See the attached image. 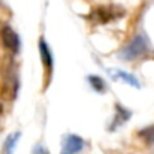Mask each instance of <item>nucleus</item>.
Returning a JSON list of instances; mask_svg holds the SVG:
<instances>
[{
  "label": "nucleus",
  "instance_id": "obj_1",
  "mask_svg": "<svg viewBox=\"0 0 154 154\" xmlns=\"http://www.w3.org/2000/svg\"><path fill=\"white\" fill-rule=\"evenodd\" d=\"M148 51V41L144 35H136L127 45H124L120 52L118 57L124 61H132L136 60L138 57H142L145 52Z\"/></svg>",
  "mask_w": 154,
  "mask_h": 154
},
{
  "label": "nucleus",
  "instance_id": "obj_2",
  "mask_svg": "<svg viewBox=\"0 0 154 154\" xmlns=\"http://www.w3.org/2000/svg\"><path fill=\"white\" fill-rule=\"evenodd\" d=\"M124 15V9L120 6H97L88 15V20L96 24H106L111 21H117Z\"/></svg>",
  "mask_w": 154,
  "mask_h": 154
},
{
  "label": "nucleus",
  "instance_id": "obj_3",
  "mask_svg": "<svg viewBox=\"0 0 154 154\" xmlns=\"http://www.w3.org/2000/svg\"><path fill=\"white\" fill-rule=\"evenodd\" d=\"M2 94L6 99H15L18 88H20V79H18V73L15 69H12L11 66H8L6 72L3 73V79H2Z\"/></svg>",
  "mask_w": 154,
  "mask_h": 154
},
{
  "label": "nucleus",
  "instance_id": "obj_4",
  "mask_svg": "<svg viewBox=\"0 0 154 154\" xmlns=\"http://www.w3.org/2000/svg\"><path fill=\"white\" fill-rule=\"evenodd\" d=\"M0 39H2V44L3 47L14 55H17L20 50H21V41H20V36L17 35V32L9 27V26H5L2 27L0 30Z\"/></svg>",
  "mask_w": 154,
  "mask_h": 154
},
{
  "label": "nucleus",
  "instance_id": "obj_5",
  "mask_svg": "<svg viewBox=\"0 0 154 154\" xmlns=\"http://www.w3.org/2000/svg\"><path fill=\"white\" fill-rule=\"evenodd\" d=\"M85 142L81 136L78 135H73V133H69L63 138V142H61V153L60 154H78L82 151Z\"/></svg>",
  "mask_w": 154,
  "mask_h": 154
},
{
  "label": "nucleus",
  "instance_id": "obj_6",
  "mask_svg": "<svg viewBox=\"0 0 154 154\" xmlns=\"http://www.w3.org/2000/svg\"><path fill=\"white\" fill-rule=\"evenodd\" d=\"M39 54H41V61H42V64L50 76L52 73V67H54V57H52L51 48L48 47V44L44 38L39 39Z\"/></svg>",
  "mask_w": 154,
  "mask_h": 154
},
{
  "label": "nucleus",
  "instance_id": "obj_7",
  "mask_svg": "<svg viewBox=\"0 0 154 154\" xmlns=\"http://www.w3.org/2000/svg\"><path fill=\"white\" fill-rule=\"evenodd\" d=\"M130 117H132V111H129V109H126L124 106H121L120 103H117V105H115V117H114V121L109 124V130L112 132V130L118 129V127L123 126L126 121H129Z\"/></svg>",
  "mask_w": 154,
  "mask_h": 154
},
{
  "label": "nucleus",
  "instance_id": "obj_8",
  "mask_svg": "<svg viewBox=\"0 0 154 154\" xmlns=\"http://www.w3.org/2000/svg\"><path fill=\"white\" fill-rule=\"evenodd\" d=\"M108 72H109V75H111L114 79H121V81H124L126 84H130V85L135 87V88H141L139 81H138L136 76H133L132 73H127V72H124V70H108Z\"/></svg>",
  "mask_w": 154,
  "mask_h": 154
},
{
  "label": "nucleus",
  "instance_id": "obj_9",
  "mask_svg": "<svg viewBox=\"0 0 154 154\" xmlns=\"http://www.w3.org/2000/svg\"><path fill=\"white\" fill-rule=\"evenodd\" d=\"M20 138H21V133H20V132H14V133H11V135L5 139V142H3L2 154H14V150H15L17 142H18Z\"/></svg>",
  "mask_w": 154,
  "mask_h": 154
},
{
  "label": "nucleus",
  "instance_id": "obj_10",
  "mask_svg": "<svg viewBox=\"0 0 154 154\" xmlns=\"http://www.w3.org/2000/svg\"><path fill=\"white\" fill-rule=\"evenodd\" d=\"M87 81H88V84L91 85V88L96 91V93H106V90H108V85H106V82H105V79L100 78V76H97V75H88L87 76Z\"/></svg>",
  "mask_w": 154,
  "mask_h": 154
},
{
  "label": "nucleus",
  "instance_id": "obj_11",
  "mask_svg": "<svg viewBox=\"0 0 154 154\" xmlns=\"http://www.w3.org/2000/svg\"><path fill=\"white\" fill-rule=\"evenodd\" d=\"M138 135H139V138H141L144 142H147V144H150V145H154V126L145 127V129L141 130Z\"/></svg>",
  "mask_w": 154,
  "mask_h": 154
},
{
  "label": "nucleus",
  "instance_id": "obj_12",
  "mask_svg": "<svg viewBox=\"0 0 154 154\" xmlns=\"http://www.w3.org/2000/svg\"><path fill=\"white\" fill-rule=\"evenodd\" d=\"M32 154H50V151H48V148H47L45 145L36 144V145L33 147V150H32Z\"/></svg>",
  "mask_w": 154,
  "mask_h": 154
}]
</instances>
